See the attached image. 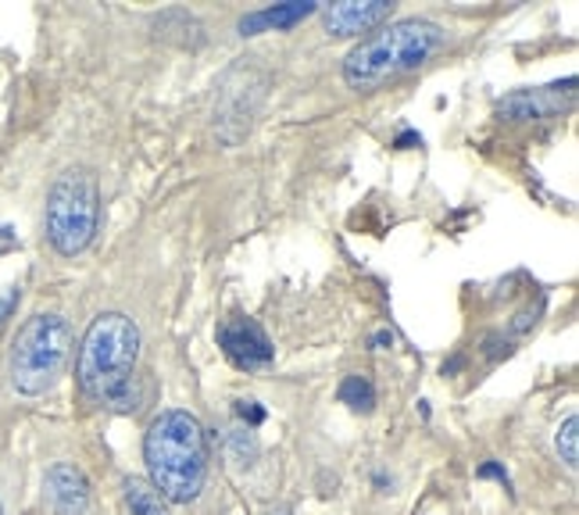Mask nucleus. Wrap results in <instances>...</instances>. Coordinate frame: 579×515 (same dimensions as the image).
<instances>
[{
	"label": "nucleus",
	"instance_id": "4",
	"mask_svg": "<svg viewBox=\"0 0 579 515\" xmlns=\"http://www.w3.org/2000/svg\"><path fill=\"white\" fill-rule=\"evenodd\" d=\"M72 355V326L61 315H36L22 326L11 351V383L19 394H44L58 383Z\"/></svg>",
	"mask_w": 579,
	"mask_h": 515
},
{
	"label": "nucleus",
	"instance_id": "15",
	"mask_svg": "<svg viewBox=\"0 0 579 515\" xmlns=\"http://www.w3.org/2000/svg\"><path fill=\"white\" fill-rule=\"evenodd\" d=\"M480 476H483V480H486V476H494V480H500V483L508 487V476H505V469H500V466H494V462H486V466L480 469Z\"/></svg>",
	"mask_w": 579,
	"mask_h": 515
},
{
	"label": "nucleus",
	"instance_id": "17",
	"mask_svg": "<svg viewBox=\"0 0 579 515\" xmlns=\"http://www.w3.org/2000/svg\"><path fill=\"white\" fill-rule=\"evenodd\" d=\"M11 304H15V294H4V298H0V322L11 312Z\"/></svg>",
	"mask_w": 579,
	"mask_h": 515
},
{
	"label": "nucleus",
	"instance_id": "3",
	"mask_svg": "<svg viewBox=\"0 0 579 515\" xmlns=\"http://www.w3.org/2000/svg\"><path fill=\"white\" fill-rule=\"evenodd\" d=\"M444 47V29L426 19H405L365 36L343 58V80L354 89H376L405 72L422 69Z\"/></svg>",
	"mask_w": 579,
	"mask_h": 515
},
{
	"label": "nucleus",
	"instance_id": "11",
	"mask_svg": "<svg viewBox=\"0 0 579 515\" xmlns=\"http://www.w3.org/2000/svg\"><path fill=\"white\" fill-rule=\"evenodd\" d=\"M125 505H129V515H169L165 498L154 491L147 480H140V476L125 480Z\"/></svg>",
	"mask_w": 579,
	"mask_h": 515
},
{
	"label": "nucleus",
	"instance_id": "19",
	"mask_svg": "<svg viewBox=\"0 0 579 515\" xmlns=\"http://www.w3.org/2000/svg\"><path fill=\"white\" fill-rule=\"evenodd\" d=\"M0 515H4V508H0Z\"/></svg>",
	"mask_w": 579,
	"mask_h": 515
},
{
	"label": "nucleus",
	"instance_id": "7",
	"mask_svg": "<svg viewBox=\"0 0 579 515\" xmlns=\"http://www.w3.org/2000/svg\"><path fill=\"white\" fill-rule=\"evenodd\" d=\"M218 344H222L226 358L237 369H262V366L273 362V355H276L268 333L257 326L254 319H243V315L222 322V330H218Z\"/></svg>",
	"mask_w": 579,
	"mask_h": 515
},
{
	"label": "nucleus",
	"instance_id": "2",
	"mask_svg": "<svg viewBox=\"0 0 579 515\" xmlns=\"http://www.w3.org/2000/svg\"><path fill=\"white\" fill-rule=\"evenodd\" d=\"M144 458L150 469V487L165 501H179L186 505L208 480V444H204L201 422L190 411H161L150 422Z\"/></svg>",
	"mask_w": 579,
	"mask_h": 515
},
{
	"label": "nucleus",
	"instance_id": "6",
	"mask_svg": "<svg viewBox=\"0 0 579 515\" xmlns=\"http://www.w3.org/2000/svg\"><path fill=\"white\" fill-rule=\"evenodd\" d=\"M576 100V80L536 86V89H515V94L497 100V111L511 122H533V119H551L565 108H572Z\"/></svg>",
	"mask_w": 579,
	"mask_h": 515
},
{
	"label": "nucleus",
	"instance_id": "13",
	"mask_svg": "<svg viewBox=\"0 0 579 515\" xmlns=\"http://www.w3.org/2000/svg\"><path fill=\"white\" fill-rule=\"evenodd\" d=\"M555 444H558V455H562L565 466L579 469V419H576V416H569V419L562 422Z\"/></svg>",
	"mask_w": 579,
	"mask_h": 515
},
{
	"label": "nucleus",
	"instance_id": "18",
	"mask_svg": "<svg viewBox=\"0 0 579 515\" xmlns=\"http://www.w3.org/2000/svg\"><path fill=\"white\" fill-rule=\"evenodd\" d=\"M383 344H394L390 333H376V337H372V347H383Z\"/></svg>",
	"mask_w": 579,
	"mask_h": 515
},
{
	"label": "nucleus",
	"instance_id": "9",
	"mask_svg": "<svg viewBox=\"0 0 579 515\" xmlns=\"http://www.w3.org/2000/svg\"><path fill=\"white\" fill-rule=\"evenodd\" d=\"M47 501L58 515L89 512V483L75 466H55L47 472Z\"/></svg>",
	"mask_w": 579,
	"mask_h": 515
},
{
	"label": "nucleus",
	"instance_id": "16",
	"mask_svg": "<svg viewBox=\"0 0 579 515\" xmlns=\"http://www.w3.org/2000/svg\"><path fill=\"white\" fill-rule=\"evenodd\" d=\"M411 144H422V136L419 133H401V136H397V147H411Z\"/></svg>",
	"mask_w": 579,
	"mask_h": 515
},
{
	"label": "nucleus",
	"instance_id": "14",
	"mask_svg": "<svg viewBox=\"0 0 579 515\" xmlns=\"http://www.w3.org/2000/svg\"><path fill=\"white\" fill-rule=\"evenodd\" d=\"M237 416L257 427V422H265V408H257V402H237Z\"/></svg>",
	"mask_w": 579,
	"mask_h": 515
},
{
	"label": "nucleus",
	"instance_id": "12",
	"mask_svg": "<svg viewBox=\"0 0 579 515\" xmlns=\"http://www.w3.org/2000/svg\"><path fill=\"white\" fill-rule=\"evenodd\" d=\"M340 402L354 411H372L376 408V391H372V383L365 376H347L340 383Z\"/></svg>",
	"mask_w": 579,
	"mask_h": 515
},
{
	"label": "nucleus",
	"instance_id": "10",
	"mask_svg": "<svg viewBox=\"0 0 579 515\" xmlns=\"http://www.w3.org/2000/svg\"><path fill=\"white\" fill-rule=\"evenodd\" d=\"M315 11H318L315 0H290V4L254 11V15L240 19V36H257L262 29H290V25L304 22L307 15H315Z\"/></svg>",
	"mask_w": 579,
	"mask_h": 515
},
{
	"label": "nucleus",
	"instance_id": "8",
	"mask_svg": "<svg viewBox=\"0 0 579 515\" xmlns=\"http://www.w3.org/2000/svg\"><path fill=\"white\" fill-rule=\"evenodd\" d=\"M390 0H340L326 8V29L333 36H358L376 29L383 19H390Z\"/></svg>",
	"mask_w": 579,
	"mask_h": 515
},
{
	"label": "nucleus",
	"instance_id": "1",
	"mask_svg": "<svg viewBox=\"0 0 579 515\" xmlns=\"http://www.w3.org/2000/svg\"><path fill=\"white\" fill-rule=\"evenodd\" d=\"M140 358V330L129 315L108 312L94 319L80 347V386L89 402L114 411L136 408L140 394L133 386Z\"/></svg>",
	"mask_w": 579,
	"mask_h": 515
},
{
	"label": "nucleus",
	"instance_id": "5",
	"mask_svg": "<svg viewBox=\"0 0 579 515\" xmlns=\"http://www.w3.org/2000/svg\"><path fill=\"white\" fill-rule=\"evenodd\" d=\"M100 197L97 179L86 169H69L58 176L47 197V237L61 254H80L97 233Z\"/></svg>",
	"mask_w": 579,
	"mask_h": 515
}]
</instances>
